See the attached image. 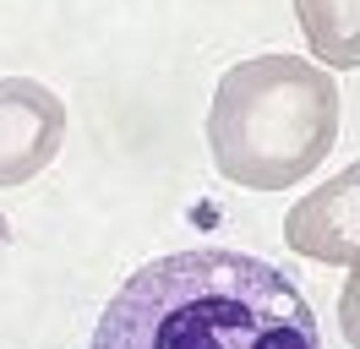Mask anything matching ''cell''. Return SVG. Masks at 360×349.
I'll use <instances>...</instances> for the list:
<instances>
[{"label": "cell", "mask_w": 360, "mask_h": 349, "mask_svg": "<svg viewBox=\"0 0 360 349\" xmlns=\"http://www.w3.org/2000/svg\"><path fill=\"white\" fill-rule=\"evenodd\" d=\"M88 349H322L300 284L229 246L142 262L115 289Z\"/></svg>", "instance_id": "cell-1"}, {"label": "cell", "mask_w": 360, "mask_h": 349, "mask_svg": "<svg viewBox=\"0 0 360 349\" xmlns=\"http://www.w3.org/2000/svg\"><path fill=\"white\" fill-rule=\"evenodd\" d=\"M66 142L60 93L33 77H0V186H27Z\"/></svg>", "instance_id": "cell-3"}, {"label": "cell", "mask_w": 360, "mask_h": 349, "mask_svg": "<svg viewBox=\"0 0 360 349\" xmlns=\"http://www.w3.org/2000/svg\"><path fill=\"white\" fill-rule=\"evenodd\" d=\"M295 17L322 65L333 71L360 65V0H295Z\"/></svg>", "instance_id": "cell-5"}, {"label": "cell", "mask_w": 360, "mask_h": 349, "mask_svg": "<svg viewBox=\"0 0 360 349\" xmlns=\"http://www.w3.org/2000/svg\"><path fill=\"white\" fill-rule=\"evenodd\" d=\"M338 82L300 55H257L224 71L207 109V148L224 180L284 191L333 153Z\"/></svg>", "instance_id": "cell-2"}, {"label": "cell", "mask_w": 360, "mask_h": 349, "mask_svg": "<svg viewBox=\"0 0 360 349\" xmlns=\"http://www.w3.org/2000/svg\"><path fill=\"white\" fill-rule=\"evenodd\" d=\"M338 327H344L349 349H360V257L349 262V279L338 289Z\"/></svg>", "instance_id": "cell-6"}, {"label": "cell", "mask_w": 360, "mask_h": 349, "mask_svg": "<svg viewBox=\"0 0 360 349\" xmlns=\"http://www.w3.org/2000/svg\"><path fill=\"white\" fill-rule=\"evenodd\" d=\"M290 251L311 262H355L360 257V158L328 174L311 196H300L284 218Z\"/></svg>", "instance_id": "cell-4"}]
</instances>
